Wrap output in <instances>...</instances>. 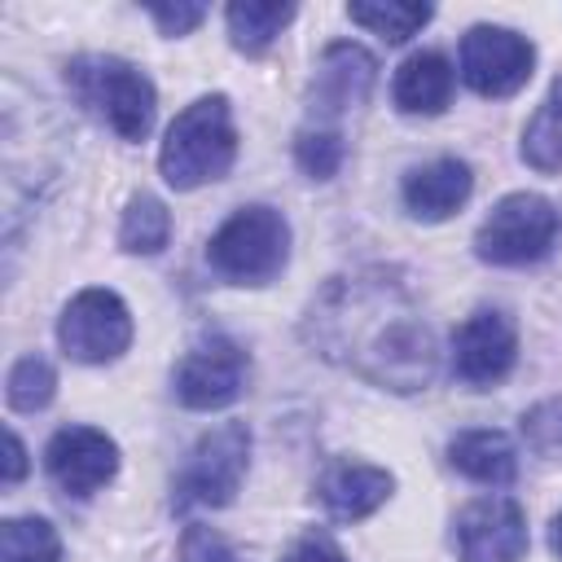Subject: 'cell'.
<instances>
[{
	"mask_svg": "<svg viewBox=\"0 0 562 562\" xmlns=\"http://www.w3.org/2000/svg\"><path fill=\"white\" fill-rule=\"evenodd\" d=\"M303 342L369 386L413 395L439 373V342L413 290L391 268L329 277L303 312Z\"/></svg>",
	"mask_w": 562,
	"mask_h": 562,
	"instance_id": "obj_1",
	"label": "cell"
},
{
	"mask_svg": "<svg viewBox=\"0 0 562 562\" xmlns=\"http://www.w3.org/2000/svg\"><path fill=\"white\" fill-rule=\"evenodd\" d=\"M237 158V127H233V105L224 92L198 97L193 105H184L158 149V171L171 189L189 193L198 184L224 180L228 167Z\"/></svg>",
	"mask_w": 562,
	"mask_h": 562,
	"instance_id": "obj_2",
	"label": "cell"
},
{
	"mask_svg": "<svg viewBox=\"0 0 562 562\" xmlns=\"http://www.w3.org/2000/svg\"><path fill=\"white\" fill-rule=\"evenodd\" d=\"M70 97L97 114L105 127H114L123 140H145L154 127V110H158V92L149 83V75L140 66H132L127 57L114 53H83L70 57L61 70Z\"/></svg>",
	"mask_w": 562,
	"mask_h": 562,
	"instance_id": "obj_3",
	"label": "cell"
},
{
	"mask_svg": "<svg viewBox=\"0 0 562 562\" xmlns=\"http://www.w3.org/2000/svg\"><path fill=\"white\" fill-rule=\"evenodd\" d=\"M290 259V224L281 211L250 202L233 211L206 241V263L233 285H268Z\"/></svg>",
	"mask_w": 562,
	"mask_h": 562,
	"instance_id": "obj_4",
	"label": "cell"
},
{
	"mask_svg": "<svg viewBox=\"0 0 562 562\" xmlns=\"http://www.w3.org/2000/svg\"><path fill=\"white\" fill-rule=\"evenodd\" d=\"M250 470V426L246 422H220L206 430L171 487V509H220L241 492V479Z\"/></svg>",
	"mask_w": 562,
	"mask_h": 562,
	"instance_id": "obj_5",
	"label": "cell"
},
{
	"mask_svg": "<svg viewBox=\"0 0 562 562\" xmlns=\"http://www.w3.org/2000/svg\"><path fill=\"white\" fill-rule=\"evenodd\" d=\"M562 233V215L544 193H509L492 206V215L474 233V255L496 268L540 263Z\"/></svg>",
	"mask_w": 562,
	"mask_h": 562,
	"instance_id": "obj_6",
	"label": "cell"
},
{
	"mask_svg": "<svg viewBox=\"0 0 562 562\" xmlns=\"http://www.w3.org/2000/svg\"><path fill=\"white\" fill-rule=\"evenodd\" d=\"M57 342L79 364H110L132 347V312L114 290H79L61 307Z\"/></svg>",
	"mask_w": 562,
	"mask_h": 562,
	"instance_id": "obj_7",
	"label": "cell"
},
{
	"mask_svg": "<svg viewBox=\"0 0 562 562\" xmlns=\"http://www.w3.org/2000/svg\"><path fill=\"white\" fill-rule=\"evenodd\" d=\"M457 66H461V79L470 92L496 101V97H514L518 88H527V79L536 70V48L527 35H518L509 26L479 22L461 35Z\"/></svg>",
	"mask_w": 562,
	"mask_h": 562,
	"instance_id": "obj_8",
	"label": "cell"
},
{
	"mask_svg": "<svg viewBox=\"0 0 562 562\" xmlns=\"http://www.w3.org/2000/svg\"><path fill=\"white\" fill-rule=\"evenodd\" d=\"M246 382H250V356L228 334H211L198 347H189L171 373L176 400L184 408H198V413L228 408L246 391Z\"/></svg>",
	"mask_w": 562,
	"mask_h": 562,
	"instance_id": "obj_9",
	"label": "cell"
},
{
	"mask_svg": "<svg viewBox=\"0 0 562 562\" xmlns=\"http://www.w3.org/2000/svg\"><path fill=\"white\" fill-rule=\"evenodd\" d=\"M518 364V329L501 307L470 312L452 334V373L465 386H496Z\"/></svg>",
	"mask_w": 562,
	"mask_h": 562,
	"instance_id": "obj_10",
	"label": "cell"
},
{
	"mask_svg": "<svg viewBox=\"0 0 562 562\" xmlns=\"http://www.w3.org/2000/svg\"><path fill=\"white\" fill-rule=\"evenodd\" d=\"M457 562H522L527 514L514 496H479L457 514Z\"/></svg>",
	"mask_w": 562,
	"mask_h": 562,
	"instance_id": "obj_11",
	"label": "cell"
},
{
	"mask_svg": "<svg viewBox=\"0 0 562 562\" xmlns=\"http://www.w3.org/2000/svg\"><path fill=\"white\" fill-rule=\"evenodd\" d=\"M48 479L70 496H92L119 474V443L97 426H61L44 448Z\"/></svg>",
	"mask_w": 562,
	"mask_h": 562,
	"instance_id": "obj_12",
	"label": "cell"
},
{
	"mask_svg": "<svg viewBox=\"0 0 562 562\" xmlns=\"http://www.w3.org/2000/svg\"><path fill=\"white\" fill-rule=\"evenodd\" d=\"M373 79H378V61L369 48H360L351 40L325 44V53L316 61V79H312V119L329 127L338 114L364 105L373 92Z\"/></svg>",
	"mask_w": 562,
	"mask_h": 562,
	"instance_id": "obj_13",
	"label": "cell"
},
{
	"mask_svg": "<svg viewBox=\"0 0 562 562\" xmlns=\"http://www.w3.org/2000/svg\"><path fill=\"white\" fill-rule=\"evenodd\" d=\"M470 193H474V171L465 158H430V162L413 167L400 184L408 215L422 224H439V220L457 215Z\"/></svg>",
	"mask_w": 562,
	"mask_h": 562,
	"instance_id": "obj_14",
	"label": "cell"
},
{
	"mask_svg": "<svg viewBox=\"0 0 562 562\" xmlns=\"http://www.w3.org/2000/svg\"><path fill=\"white\" fill-rule=\"evenodd\" d=\"M391 492H395L391 470L369 465V461H334V465H325V474L316 479L321 505H325L334 518H342V522L369 518L378 505L391 501Z\"/></svg>",
	"mask_w": 562,
	"mask_h": 562,
	"instance_id": "obj_15",
	"label": "cell"
},
{
	"mask_svg": "<svg viewBox=\"0 0 562 562\" xmlns=\"http://www.w3.org/2000/svg\"><path fill=\"white\" fill-rule=\"evenodd\" d=\"M448 465L483 487H509L518 479V448L505 430H461L448 443Z\"/></svg>",
	"mask_w": 562,
	"mask_h": 562,
	"instance_id": "obj_16",
	"label": "cell"
},
{
	"mask_svg": "<svg viewBox=\"0 0 562 562\" xmlns=\"http://www.w3.org/2000/svg\"><path fill=\"white\" fill-rule=\"evenodd\" d=\"M452 83H457V70L443 53L426 48V53H413L395 79H391V97L404 114H439L448 101H452Z\"/></svg>",
	"mask_w": 562,
	"mask_h": 562,
	"instance_id": "obj_17",
	"label": "cell"
},
{
	"mask_svg": "<svg viewBox=\"0 0 562 562\" xmlns=\"http://www.w3.org/2000/svg\"><path fill=\"white\" fill-rule=\"evenodd\" d=\"M294 4H277V0H237L224 9V22H228V40L237 53L246 57H259L277 44V35L294 22Z\"/></svg>",
	"mask_w": 562,
	"mask_h": 562,
	"instance_id": "obj_18",
	"label": "cell"
},
{
	"mask_svg": "<svg viewBox=\"0 0 562 562\" xmlns=\"http://www.w3.org/2000/svg\"><path fill=\"white\" fill-rule=\"evenodd\" d=\"M522 162L540 176H558L562 171V75L549 83V97L540 101V110L527 119L522 127V145H518Z\"/></svg>",
	"mask_w": 562,
	"mask_h": 562,
	"instance_id": "obj_19",
	"label": "cell"
},
{
	"mask_svg": "<svg viewBox=\"0 0 562 562\" xmlns=\"http://www.w3.org/2000/svg\"><path fill=\"white\" fill-rule=\"evenodd\" d=\"M171 241V211L154 193H132L119 220V246L127 255H158Z\"/></svg>",
	"mask_w": 562,
	"mask_h": 562,
	"instance_id": "obj_20",
	"label": "cell"
},
{
	"mask_svg": "<svg viewBox=\"0 0 562 562\" xmlns=\"http://www.w3.org/2000/svg\"><path fill=\"white\" fill-rule=\"evenodd\" d=\"M347 18L386 44H404L435 18V9L430 4H404V0H369V4H347Z\"/></svg>",
	"mask_w": 562,
	"mask_h": 562,
	"instance_id": "obj_21",
	"label": "cell"
},
{
	"mask_svg": "<svg viewBox=\"0 0 562 562\" xmlns=\"http://www.w3.org/2000/svg\"><path fill=\"white\" fill-rule=\"evenodd\" d=\"M0 562H61V536L48 518H4Z\"/></svg>",
	"mask_w": 562,
	"mask_h": 562,
	"instance_id": "obj_22",
	"label": "cell"
},
{
	"mask_svg": "<svg viewBox=\"0 0 562 562\" xmlns=\"http://www.w3.org/2000/svg\"><path fill=\"white\" fill-rule=\"evenodd\" d=\"M53 395H57V373L40 351L22 356L4 378V400L13 413H40V408H48Z\"/></svg>",
	"mask_w": 562,
	"mask_h": 562,
	"instance_id": "obj_23",
	"label": "cell"
},
{
	"mask_svg": "<svg viewBox=\"0 0 562 562\" xmlns=\"http://www.w3.org/2000/svg\"><path fill=\"white\" fill-rule=\"evenodd\" d=\"M347 158V145L338 136V127H325V123H307L299 136H294V162L307 180H334L338 167Z\"/></svg>",
	"mask_w": 562,
	"mask_h": 562,
	"instance_id": "obj_24",
	"label": "cell"
},
{
	"mask_svg": "<svg viewBox=\"0 0 562 562\" xmlns=\"http://www.w3.org/2000/svg\"><path fill=\"white\" fill-rule=\"evenodd\" d=\"M522 443L540 457V461H562V395H549L540 404H531L518 422Z\"/></svg>",
	"mask_w": 562,
	"mask_h": 562,
	"instance_id": "obj_25",
	"label": "cell"
},
{
	"mask_svg": "<svg viewBox=\"0 0 562 562\" xmlns=\"http://www.w3.org/2000/svg\"><path fill=\"white\" fill-rule=\"evenodd\" d=\"M180 562H237V549L206 522H189L180 536Z\"/></svg>",
	"mask_w": 562,
	"mask_h": 562,
	"instance_id": "obj_26",
	"label": "cell"
},
{
	"mask_svg": "<svg viewBox=\"0 0 562 562\" xmlns=\"http://www.w3.org/2000/svg\"><path fill=\"white\" fill-rule=\"evenodd\" d=\"M149 18H154V26L162 31V35H189V31H198L202 26V18H206V4H149L145 9Z\"/></svg>",
	"mask_w": 562,
	"mask_h": 562,
	"instance_id": "obj_27",
	"label": "cell"
},
{
	"mask_svg": "<svg viewBox=\"0 0 562 562\" xmlns=\"http://www.w3.org/2000/svg\"><path fill=\"white\" fill-rule=\"evenodd\" d=\"M281 562H347V553L338 549V540L329 531H307L290 544V553Z\"/></svg>",
	"mask_w": 562,
	"mask_h": 562,
	"instance_id": "obj_28",
	"label": "cell"
},
{
	"mask_svg": "<svg viewBox=\"0 0 562 562\" xmlns=\"http://www.w3.org/2000/svg\"><path fill=\"white\" fill-rule=\"evenodd\" d=\"M22 479H26V443L9 430V435H4V487L22 483Z\"/></svg>",
	"mask_w": 562,
	"mask_h": 562,
	"instance_id": "obj_29",
	"label": "cell"
},
{
	"mask_svg": "<svg viewBox=\"0 0 562 562\" xmlns=\"http://www.w3.org/2000/svg\"><path fill=\"white\" fill-rule=\"evenodd\" d=\"M549 549L562 558V514H553V522H549Z\"/></svg>",
	"mask_w": 562,
	"mask_h": 562,
	"instance_id": "obj_30",
	"label": "cell"
}]
</instances>
